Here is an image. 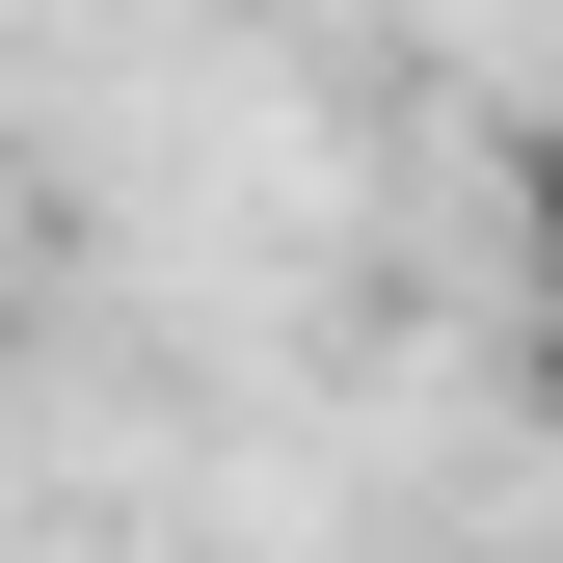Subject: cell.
I'll list each match as a JSON object with an SVG mask.
<instances>
[{"label":"cell","mask_w":563,"mask_h":563,"mask_svg":"<svg viewBox=\"0 0 563 563\" xmlns=\"http://www.w3.org/2000/svg\"><path fill=\"white\" fill-rule=\"evenodd\" d=\"M510 268H537V322H563V134H510Z\"/></svg>","instance_id":"6da1fadb"}]
</instances>
